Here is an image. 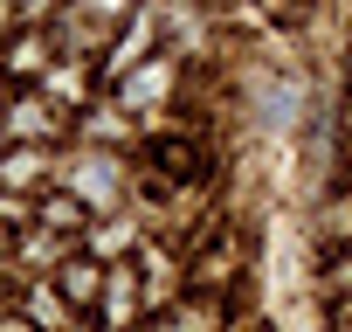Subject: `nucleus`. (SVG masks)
I'll return each instance as SVG.
<instances>
[{
  "instance_id": "obj_1",
  "label": "nucleus",
  "mask_w": 352,
  "mask_h": 332,
  "mask_svg": "<svg viewBox=\"0 0 352 332\" xmlns=\"http://www.w3.org/2000/svg\"><path fill=\"white\" fill-rule=\"evenodd\" d=\"M97 8H118V0H97Z\"/></svg>"
}]
</instances>
